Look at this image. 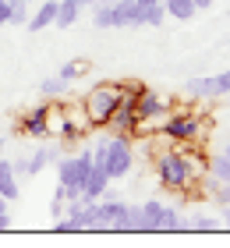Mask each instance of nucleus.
<instances>
[{"mask_svg":"<svg viewBox=\"0 0 230 248\" xmlns=\"http://www.w3.org/2000/svg\"><path fill=\"white\" fill-rule=\"evenodd\" d=\"M202 174V167L195 156L188 153H163V156H156V177H159V185L163 188H191V181Z\"/></svg>","mask_w":230,"mask_h":248,"instance_id":"obj_1","label":"nucleus"},{"mask_svg":"<svg viewBox=\"0 0 230 248\" xmlns=\"http://www.w3.org/2000/svg\"><path fill=\"white\" fill-rule=\"evenodd\" d=\"M124 93H128V89H117V85H96V89L85 96V103H82L85 121L92 124V128H96V124H110V117H113V110H117V103H121Z\"/></svg>","mask_w":230,"mask_h":248,"instance_id":"obj_2","label":"nucleus"},{"mask_svg":"<svg viewBox=\"0 0 230 248\" xmlns=\"http://www.w3.org/2000/svg\"><path fill=\"white\" fill-rule=\"evenodd\" d=\"M103 167H107L110 181H121V177L131 174V167H135V145H131L128 135H113V139H107Z\"/></svg>","mask_w":230,"mask_h":248,"instance_id":"obj_3","label":"nucleus"},{"mask_svg":"<svg viewBox=\"0 0 230 248\" xmlns=\"http://www.w3.org/2000/svg\"><path fill=\"white\" fill-rule=\"evenodd\" d=\"M89 170H92V149H82L78 156H64V160L57 163V181L67 185V188H78V191H82Z\"/></svg>","mask_w":230,"mask_h":248,"instance_id":"obj_4","label":"nucleus"},{"mask_svg":"<svg viewBox=\"0 0 230 248\" xmlns=\"http://www.w3.org/2000/svg\"><path fill=\"white\" fill-rule=\"evenodd\" d=\"M163 135L167 139H174V142H195V139H202V121L199 114H177V117H170L163 124Z\"/></svg>","mask_w":230,"mask_h":248,"instance_id":"obj_5","label":"nucleus"},{"mask_svg":"<svg viewBox=\"0 0 230 248\" xmlns=\"http://www.w3.org/2000/svg\"><path fill=\"white\" fill-rule=\"evenodd\" d=\"M131 107H135V121H153V117H163L167 99L153 89H142L138 96H131Z\"/></svg>","mask_w":230,"mask_h":248,"instance_id":"obj_6","label":"nucleus"},{"mask_svg":"<svg viewBox=\"0 0 230 248\" xmlns=\"http://www.w3.org/2000/svg\"><path fill=\"white\" fill-rule=\"evenodd\" d=\"M107 185H110V174H107V167H99V163H92V170L85 177V185H82V202H96L107 195Z\"/></svg>","mask_w":230,"mask_h":248,"instance_id":"obj_7","label":"nucleus"},{"mask_svg":"<svg viewBox=\"0 0 230 248\" xmlns=\"http://www.w3.org/2000/svg\"><path fill=\"white\" fill-rule=\"evenodd\" d=\"M50 110L53 107H32V114L21 121V131L25 135H32V139H46V135H50Z\"/></svg>","mask_w":230,"mask_h":248,"instance_id":"obj_8","label":"nucleus"},{"mask_svg":"<svg viewBox=\"0 0 230 248\" xmlns=\"http://www.w3.org/2000/svg\"><path fill=\"white\" fill-rule=\"evenodd\" d=\"M142 15L145 11L135 4V0H117L113 4V29H131V25H142Z\"/></svg>","mask_w":230,"mask_h":248,"instance_id":"obj_9","label":"nucleus"},{"mask_svg":"<svg viewBox=\"0 0 230 248\" xmlns=\"http://www.w3.org/2000/svg\"><path fill=\"white\" fill-rule=\"evenodd\" d=\"M0 195H4L7 202L21 199V181H18V174H15V163L4 160V156H0Z\"/></svg>","mask_w":230,"mask_h":248,"instance_id":"obj_10","label":"nucleus"},{"mask_svg":"<svg viewBox=\"0 0 230 248\" xmlns=\"http://www.w3.org/2000/svg\"><path fill=\"white\" fill-rule=\"evenodd\" d=\"M57 21V0H39V11L29 18V32H43V29H50Z\"/></svg>","mask_w":230,"mask_h":248,"instance_id":"obj_11","label":"nucleus"},{"mask_svg":"<svg viewBox=\"0 0 230 248\" xmlns=\"http://www.w3.org/2000/svg\"><path fill=\"white\" fill-rule=\"evenodd\" d=\"M188 96L191 99H213V96H223V93H220L216 75H209V78H191L188 82Z\"/></svg>","mask_w":230,"mask_h":248,"instance_id":"obj_12","label":"nucleus"},{"mask_svg":"<svg viewBox=\"0 0 230 248\" xmlns=\"http://www.w3.org/2000/svg\"><path fill=\"white\" fill-rule=\"evenodd\" d=\"M78 15H82V4H78V0H57V21L53 25L57 29H71L78 21Z\"/></svg>","mask_w":230,"mask_h":248,"instance_id":"obj_13","label":"nucleus"},{"mask_svg":"<svg viewBox=\"0 0 230 248\" xmlns=\"http://www.w3.org/2000/svg\"><path fill=\"white\" fill-rule=\"evenodd\" d=\"M163 11L177 21H191L199 7H195V0H163Z\"/></svg>","mask_w":230,"mask_h":248,"instance_id":"obj_14","label":"nucleus"},{"mask_svg":"<svg viewBox=\"0 0 230 248\" xmlns=\"http://www.w3.org/2000/svg\"><path fill=\"white\" fill-rule=\"evenodd\" d=\"M156 231H188V220H181L177 209L163 206V213H159V220H156Z\"/></svg>","mask_w":230,"mask_h":248,"instance_id":"obj_15","label":"nucleus"},{"mask_svg":"<svg viewBox=\"0 0 230 248\" xmlns=\"http://www.w3.org/2000/svg\"><path fill=\"white\" fill-rule=\"evenodd\" d=\"M142 220H145V231H156V220H159V213H163V202L159 199H145L142 206Z\"/></svg>","mask_w":230,"mask_h":248,"instance_id":"obj_16","label":"nucleus"},{"mask_svg":"<svg viewBox=\"0 0 230 248\" xmlns=\"http://www.w3.org/2000/svg\"><path fill=\"white\" fill-rule=\"evenodd\" d=\"M209 177H213V185H230V160L220 153L213 160V167H209Z\"/></svg>","mask_w":230,"mask_h":248,"instance_id":"obj_17","label":"nucleus"},{"mask_svg":"<svg viewBox=\"0 0 230 248\" xmlns=\"http://www.w3.org/2000/svg\"><path fill=\"white\" fill-rule=\"evenodd\" d=\"M163 0H159V4H153V7H145V15H142V25H153V29H159L163 25Z\"/></svg>","mask_w":230,"mask_h":248,"instance_id":"obj_18","label":"nucleus"},{"mask_svg":"<svg viewBox=\"0 0 230 248\" xmlns=\"http://www.w3.org/2000/svg\"><path fill=\"white\" fill-rule=\"evenodd\" d=\"M85 61H67L64 67H61V78H64V82H75V78H82L85 75Z\"/></svg>","mask_w":230,"mask_h":248,"instance_id":"obj_19","label":"nucleus"},{"mask_svg":"<svg viewBox=\"0 0 230 248\" xmlns=\"http://www.w3.org/2000/svg\"><path fill=\"white\" fill-rule=\"evenodd\" d=\"M64 85H67V82H64L61 75H57V78H46V82L39 85V93H43L46 99H53V96H61V93H64Z\"/></svg>","mask_w":230,"mask_h":248,"instance_id":"obj_20","label":"nucleus"},{"mask_svg":"<svg viewBox=\"0 0 230 248\" xmlns=\"http://www.w3.org/2000/svg\"><path fill=\"white\" fill-rule=\"evenodd\" d=\"M21 21H29V7H25V4L11 7V18H7V25H21Z\"/></svg>","mask_w":230,"mask_h":248,"instance_id":"obj_21","label":"nucleus"},{"mask_svg":"<svg viewBox=\"0 0 230 248\" xmlns=\"http://www.w3.org/2000/svg\"><path fill=\"white\" fill-rule=\"evenodd\" d=\"M188 227H191V231H216V227H220V220H209V217H199V220H191V223H188Z\"/></svg>","mask_w":230,"mask_h":248,"instance_id":"obj_22","label":"nucleus"},{"mask_svg":"<svg viewBox=\"0 0 230 248\" xmlns=\"http://www.w3.org/2000/svg\"><path fill=\"white\" fill-rule=\"evenodd\" d=\"M220 206H230V185H216V195H213Z\"/></svg>","mask_w":230,"mask_h":248,"instance_id":"obj_23","label":"nucleus"},{"mask_svg":"<svg viewBox=\"0 0 230 248\" xmlns=\"http://www.w3.org/2000/svg\"><path fill=\"white\" fill-rule=\"evenodd\" d=\"M50 213H53V220H57V217H64V199H61V195H57V191H53V202H50Z\"/></svg>","mask_w":230,"mask_h":248,"instance_id":"obj_24","label":"nucleus"},{"mask_svg":"<svg viewBox=\"0 0 230 248\" xmlns=\"http://www.w3.org/2000/svg\"><path fill=\"white\" fill-rule=\"evenodd\" d=\"M216 82H220V93L227 96L230 93V71H220V75H216Z\"/></svg>","mask_w":230,"mask_h":248,"instance_id":"obj_25","label":"nucleus"},{"mask_svg":"<svg viewBox=\"0 0 230 248\" xmlns=\"http://www.w3.org/2000/svg\"><path fill=\"white\" fill-rule=\"evenodd\" d=\"M7 18H11V4H7V0H0V25H7Z\"/></svg>","mask_w":230,"mask_h":248,"instance_id":"obj_26","label":"nucleus"},{"mask_svg":"<svg viewBox=\"0 0 230 248\" xmlns=\"http://www.w3.org/2000/svg\"><path fill=\"white\" fill-rule=\"evenodd\" d=\"M0 231H11V217L7 213H0Z\"/></svg>","mask_w":230,"mask_h":248,"instance_id":"obj_27","label":"nucleus"},{"mask_svg":"<svg viewBox=\"0 0 230 248\" xmlns=\"http://www.w3.org/2000/svg\"><path fill=\"white\" fill-rule=\"evenodd\" d=\"M216 4V0H195V7H199V11H205V7H213Z\"/></svg>","mask_w":230,"mask_h":248,"instance_id":"obj_28","label":"nucleus"},{"mask_svg":"<svg viewBox=\"0 0 230 248\" xmlns=\"http://www.w3.org/2000/svg\"><path fill=\"white\" fill-rule=\"evenodd\" d=\"M135 4L142 7V11H145V7H153V4H159V0H135Z\"/></svg>","mask_w":230,"mask_h":248,"instance_id":"obj_29","label":"nucleus"},{"mask_svg":"<svg viewBox=\"0 0 230 248\" xmlns=\"http://www.w3.org/2000/svg\"><path fill=\"white\" fill-rule=\"evenodd\" d=\"M78 4H82V7H96L99 0H78Z\"/></svg>","mask_w":230,"mask_h":248,"instance_id":"obj_30","label":"nucleus"},{"mask_svg":"<svg viewBox=\"0 0 230 248\" xmlns=\"http://www.w3.org/2000/svg\"><path fill=\"white\" fill-rule=\"evenodd\" d=\"M7 4H11V7H18V4H25V0H7Z\"/></svg>","mask_w":230,"mask_h":248,"instance_id":"obj_31","label":"nucleus"},{"mask_svg":"<svg viewBox=\"0 0 230 248\" xmlns=\"http://www.w3.org/2000/svg\"><path fill=\"white\" fill-rule=\"evenodd\" d=\"M0 156H4V139H0Z\"/></svg>","mask_w":230,"mask_h":248,"instance_id":"obj_32","label":"nucleus"}]
</instances>
